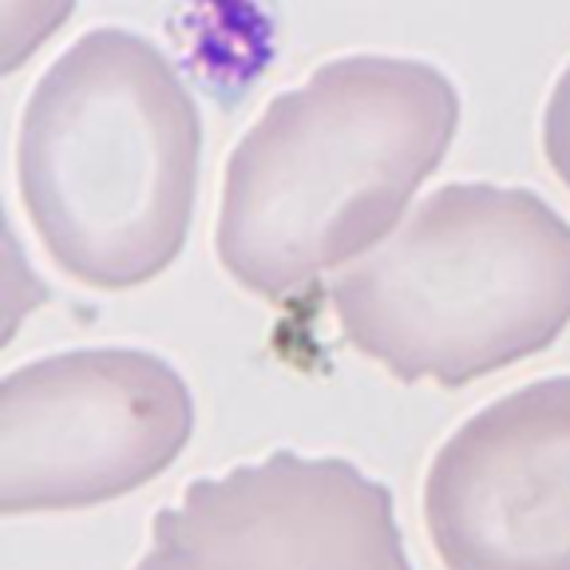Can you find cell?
Masks as SVG:
<instances>
[{
    "label": "cell",
    "instance_id": "obj_7",
    "mask_svg": "<svg viewBox=\"0 0 570 570\" xmlns=\"http://www.w3.org/2000/svg\"><path fill=\"white\" fill-rule=\"evenodd\" d=\"M543 155L551 170L562 178V187L570 190V63L559 71V80L551 88L543 111Z\"/></svg>",
    "mask_w": 570,
    "mask_h": 570
},
{
    "label": "cell",
    "instance_id": "obj_5",
    "mask_svg": "<svg viewBox=\"0 0 570 570\" xmlns=\"http://www.w3.org/2000/svg\"><path fill=\"white\" fill-rule=\"evenodd\" d=\"M135 570H412L392 491L337 455L274 452L187 483Z\"/></svg>",
    "mask_w": 570,
    "mask_h": 570
},
{
    "label": "cell",
    "instance_id": "obj_4",
    "mask_svg": "<svg viewBox=\"0 0 570 570\" xmlns=\"http://www.w3.org/2000/svg\"><path fill=\"white\" fill-rule=\"evenodd\" d=\"M195 432L187 381L147 348H71L0 384V511L99 508L183 455Z\"/></svg>",
    "mask_w": 570,
    "mask_h": 570
},
{
    "label": "cell",
    "instance_id": "obj_1",
    "mask_svg": "<svg viewBox=\"0 0 570 570\" xmlns=\"http://www.w3.org/2000/svg\"><path fill=\"white\" fill-rule=\"evenodd\" d=\"M460 91L409 56L356 52L274 96L226 163L214 249L249 294L285 302L325 269L353 266L409 218L444 163Z\"/></svg>",
    "mask_w": 570,
    "mask_h": 570
},
{
    "label": "cell",
    "instance_id": "obj_6",
    "mask_svg": "<svg viewBox=\"0 0 570 570\" xmlns=\"http://www.w3.org/2000/svg\"><path fill=\"white\" fill-rule=\"evenodd\" d=\"M424 527L448 570H570V376L455 428L428 468Z\"/></svg>",
    "mask_w": 570,
    "mask_h": 570
},
{
    "label": "cell",
    "instance_id": "obj_2",
    "mask_svg": "<svg viewBox=\"0 0 570 570\" xmlns=\"http://www.w3.org/2000/svg\"><path fill=\"white\" fill-rule=\"evenodd\" d=\"M203 119L178 68L131 28H91L36 80L17 183L40 246L91 289H135L183 254Z\"/></svg>",
    "mask_w": 570,
    "mask_h": 570
},
{
    "label": "cell",
    "instance_id": "obj_3",
    "mask_svg": "<svg viewBox=\"0 0 570 570\" xmlns=\"http://www.w3.org/2000/svg\"><path fill=\"white\" fill-rule=\"evenodd\" d=\"M330 305L396 381L463 389L570 325V223L534 190L448 183L333 277Z\"/></svg>",
    "mask_w": 570,
    "mask_h": 570
}]
</instances>
